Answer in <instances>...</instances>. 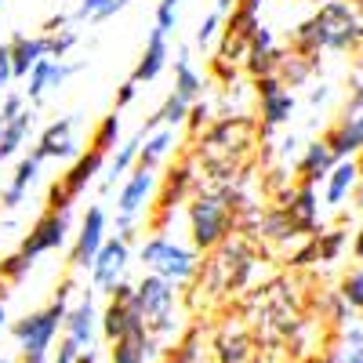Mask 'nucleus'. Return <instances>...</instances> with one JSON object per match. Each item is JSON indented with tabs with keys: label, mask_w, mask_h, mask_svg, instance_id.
I'll use <instances>...</instances> for the list:
<instances>
[{
	"label": "nucleus",
	"mask_w": 363,
	"mask_h": 363,
	"mask_svg": "<svg viewBox=\"0 0 363 363\" xmlns=\"http://www.w3.org/2000/svg\"><path fill=\"white\" fill-rule=\"evenodd\" d=\"M193 138H196V157L193 160L207 171V178L215 182V186L244 174L251 149L262 142L258 138V120L251 113H215V120Z\"/></svg>",
	"instance_id": "nucleus-1"
},
{
	"label": "nucleus",
	"mask_w": 363,
	"mask_h": 363,
	"mask_svg": "<svg viewBox=\"0 0 363 363\" xmlns=\"http://www.w3.org/2000/svg\"><path fill=\"white\" fill-rule=\"evenodd\" d=\"M287 48L298 55H309V58H320L323 51L356 55L363 48V40L356 33L349 0H323V4H316V11L287 33Z\"/></svg>",
	"instance_id": "nucleus-2"
},
{
	"label": "nucleus",
	"mask_w": 363,
	"mask_h": 363,
	"mask_svg": "<svg viewBox=\"0 0 363 363\" xmlns=\"http://www.w3.org/2000/svg\"><path fill=\"white\" fill-rule=\"evenodd\" d=\"M73 294H77V280L66 277L44 309L15 320L11 335H15V345H18V363H48L51 359L55 338H58V330H62V320H66Z\"/></svg>",
	"instance_id": "nucleus-3"
},
{
	"label": "nucleus",
	"mask_w": 363,
	"mask_h": 363,
	"mask_svg": "<svg viewBox=\"0 0 363 363\" xmlns=\"http://www.w3.org/2000/svg\"><path fill=\"white\" fill-rule=\"evenodd\" d=\"M186 222H189V244L200 255L218 247L225 236L236 233V215H233V207L218 186H211V189L196 186L193 189V196L186 200Z\"/></svg>",
	"instance_id": "nucleus-4"
},
{
	"label": "nucleus",
	"mask_w": 363,
	"mask_h": 363,
	"mask_svg": "<svg viewBox=\"0 0 363 363\" xmlns=\"http://www.w3.org/2000/svg\"><path fill=\"white\" fill-rule=\"evenodd\" d=\"M135 301H138V316L145 335H153L160 345L174 342L182 320H178V284L157 277V272H145L135 284Z\"/></svg>",
	"instance_id": "nucleus-5"
},
{
	"label": "nucleus",
	"mask_w": 363,
	"mask_h": 363,
	"mask_svg": "<svg viewBox=\"0 0 363 363\" xmlns=\"http://www.w3.org/2000/svg\"><path fill=\"white\" fill-rule=\"evenodd\" d=\"M135 255H138L145 272H157V277H164L178 287H186L200 265V251L193 244H182V240L167 236V233H149Z\"/></svg>",
	"instance_id": "nucleus-6"
},
{
	"label": "nucleus",
	"mask_w": 363,
	"mask_h": 363,
	"mask_svg": "<svg viewBox=\"0 0 363 363\" xmlns=\"http://www.w3.org/2000/svg\"><path fill=\"white\" fill-rule=\"evenodd\" d=\"M251 87H255V99H258V116H255L258 120V138L269 142L272 131L287 128L291 120H294L298 95H294L291 87H284V80L277 73H272V77H255Z\"/></svg>",
	"instance_id": "nucleus-7"
},
{
	"label": "nucleus",
	"mask_w": 363,
	"mask_h": 363,
	"mask_svg": "<svg viewBox=\"0 0 363 363\" xmlns=\"http://www.w3.org/2000/svg\"><path fill=\"white\" fill-rule=\"evenodd\" d=\"M323 142L330 145V153H335L338 160L363 153V77H356V80L349 84L342 116L323 131Z\"/></svg>",
	"instance_id": "nucleus-8"
},
{
	"label": "nucleus",
	"mask_w": 363,
	"mask_h": 363,
	"mask_svg": "<svg viewBox=\"0 0 363 363\" xmlns=\"http://www.w3.org/2000/svg\"><path fill=\"white\" fill-rule=\"evenodd\" d=\"M196 186H200L196 182V160H178V164L167 167V174L157 182V196H153V207H157L153 233H167V222L174 218V211L193 196Z\"/></svg>",
	"instance_id": "nucleus-9"
},
{
	"label": "nucleus",
	"mask_w": 363,
	"mask_h": 363,
	"mask_svg": "<svg viewBox=\"0 0 363 363\" xmlns=\"http://www.w3.org/2000/svg\"><path fill=\"white\" fill-rule=\"evenodd\" d=\"M142 327V316H138V301H135V284L120 280L113 287V294H106V306L99 313V335L106 342H120L128 335H138Z\"/></svg>",
	"instance_id": "nucleus-10"
},
{
	"label": "nucleus",
	"mask_w": 363,
	"mask_h": 363,
	"mask_svg": "<svg viewBox=\"0 0 363 363\" xmlns=\"http://www.w3.org/2000/svg\"><path fill=\"white\" fill-rule=\"evenodd\" d=\"M128 265H131V240L106 236V244L99 247V255L91 258V265H87L91 291L95 294H113V287L120 280H128Z\"/></svg>",
	"instance_id": "nucleus-11"
},
{
	"label": "nucleus",
	"mask_w": 363,
	"mask_h": 363,
	"mask_svg": "<svg viewBox=\"0 0 363 363\" xmlns=\"http://www.w3.org/2000/svg\"><path fill=\"white\" fill-rule=\"evenodd\" d=\"M69 229H73V211H44V215L29 225V233L22 236L18 251L29 255V258H40V255H51V251H62L66 240H69Z\"/></svg>",
	"instance_id": "nucleus-12"
},
{
	"label": "nucleus",
	"mask_w": 363,
	"mask_h": 363,
	"mask_svg": "<svg viewBox=\"0 0 363 363\" xmlns=\"http://www.w3.org/2000/svg\"><path fill=\"white\" fill-rule=\"evenodd\" d=\"M277 203L287 211V218L294 225L298 236H316L323 229V218H320V193L316 186H309V182H298V186H287Z\"/></svg>",
	"instance_id": "nucleus-13"
},
{
	"label": "nucleus",
	"mask_w": 363,
	"mask_h": 363,
	"mask_svg": "<svg viewBox=\"0 0 363 363\" xmlns=\"http://www.w3.org/2000/svg\"><path fill=\"white\" fill-rule=\"evenodd\" d=\"M106 236H109V218H106V211L99 203H91L87 207V215L80 222V233L73 240V247H69V269L84 272L91 265V258L99 255V247L106 244Z\"/></svg>",
	"instance_id": "nucleus-14"
},
{
	"label": "nucleus",
	"mask_w": 363,
	"mask_h": 363,
	"mask_svg": "<svg viewBox=\"0 0 363 363\" xmlns=\"http://www.w3.org/2000/svg\"><path fill=\"white\" fill-rule=\"evenodd\" d=\"M84 69V62H66V58H51V55H44L40 62L26 73V102H40L48 91H55V87H62L73 73H80Z\"/></svg>",
	"instance_id": "nucleus-15"
},
{
	"label": "nucleus",
	"mask_w": 363,
	"mask_h": 363,
	"mask_svg": "<svg viewBox=\"0 0 363 363\" xmlns=\"http://www.w3.org/2000/svg\"><path fill=\"white\" fill-rule=\"evenodd\" d=\"M62 335L73 338L80 349H95V335H99V306H95V291H84L73 306L66 309L62 320Z\"/></svg>",
	"instance_id": "nucleus-16"
},
{
	"label": "nucleus",
	"mask_w": 363,
	"mask_h": 363,
	"mask_svg": "<svg viewBox=\"0 0 363 363\" xmlns=\"http://www.w3.org/2000/svg\"><path fill=\"white\" fill-rule=\"evenodd\" d=\"M73 128H77V116H58L55 124H48L33 145V153L40 160H73L80 153V142L73 138Z\"/></svg>",
	"instance_id": "nucleus-17"
},
{
	"label": "nucleus",
	"mask_w": 363,
	"mask_h": 363,
	"mask_svg": "<svg viewBox=\"0 0 363 363\" xmlns=\"http://www.w3.org/2000/svg\"><path fill=\"white\" fill-rule=\"evenodd\" d=\"M323 186V203L327 207H345L352 196H356V189H359V160L356 157H342V160H335V167L327 171V178L320 182Z\"/></svg>",
	"instance_id": "nucleus-18"
},
{
	"label": "nucleus",
	"mask_w": 363,
	"mask_h": 363,
	"mask_svg": "<svg viewBox=\"0 0 363 363\" xmlns=\"http://www.w3.org/2000/svg\"><path fill=\"white\" fill-rule=\"evenodd\" d=\"M102 167H106V153H99V149H80V153L73 157V164L66 167V174L58 178V182H62V189H66L73 200H80V196L87 193V186H95V182H99Z\"/></svg>",
	"instance_id": "nucleus-19"
},
{
	"label": "nucleus",
	"mask_w": 363,
	"mask_h": 363,
	"mask_svg": "<svg viewBox=\"0 0 363 363\" xmlns=\"http://www.w3.org/2000/svg\"><path fill=\"white\" fill-rule=\"evenodd\" d=\"M167 62H171V44H167V33L153 26V33H149V40H145L142 55H138V62H135L131 80H135V84H149V80H157V77L167 69Z\"/></svg>",
	"instance_id": "nucleus-20"
},
{
	"label": "nucleus",
	"mask_w": 363,
	"mask_h": 363,
	"mask_svg": "<svg viewBox=\"0 0 363 363\" xmlns=\"http://www.w3.org/2000/svg\"><path fill=\"white\" fill-rule=\"evenodd\" d=\"M335 153H330V145L323 142V138H313V142H306L301 145V153H298V160H294V174H298V182H309V186H320V182L327 178V171L335 167Z\"/></svg>",
	"instance_id": "nucleus-21"
},
{
	"label": "nucleus",
	"mask_w": 363,
	"mask_h": 363,
	"mask_svg": "<svg viewBox=\"0 0 363 363\" xmlns=\"http://www.w3.org/2000/svg\"><path fill=\"white\" fill-rule=\"evenodd\" d=\"M40 167H44V160L33 153V149H29L26 157H18L11 182H8L4 189H0V207H4V211H15V207L26 200V193L33 189V182L40 178Z\"/></svg>",
	"instance_id": "nucleus-22"
},
{
	"label": "nucleus",
	"mask_w": 363,
	"mask_h": 363,
	"mask_svg": "<svg viewBox=\"0 0 363 363\" xmlns=\"http://www.w3.org/2000/svg\"><path fill=\"white\" fill-rule=\"evenodd\" d=\"M174 149H178V135H174V128H153V131L142 138V145H138V160H135V167L160 171V167L171 160Z\"/></svg>",
	"instance_id": "nucleus-23"
},
{
	"label": "nucleus",
	"mask_w": 363,
	"mask_h": 363,
	"mask_svg": "<svg viewBox=\"0 0 363 363\" xmlns=\"http://www.w3.org/2000/svg\"><path fill=\"white\" fill-rule=\"evenodd\" d=\"M211 349H215L218 363H247L251 359V335H247V327H240L233 320L222 323L215 342H211Z\"/></svg>",
	"instance_id": "nucleus-24"
},
{
	"label": "nucleus",
	"mask_w": 363,
	"mask_h": 363,
	"mask_svg": "<svg viewBox=\"0 0 363 363\" xmlns=\"http://www.w3.org/2000/svg\"><path fill=\"white\" fill-rule=\"evenodd\" d=\"M142 131H135L131 138H120V145L113 149V160L106 157V167H102V182H99V189L102 193H113L116 189V182L124 178L131 167H135V160H138V145H142Z\"/></svg>",
	"instance_id": "nucleus-25"
},
{
	"label": "nucleus",
	"mask_w": 363,
	"mask_h": 363,
	"mask_svg": "<svg viewBox=\"0 0 363 363\" xmlns=\"http://www.w3.org/2000/svg\"><path fill=\"white\" fill-rule=\"evenodd\" d=\"M174 95L178 99H186V102H196V99H203V91H207V80H203V73L193 66V51L189 48H178L174 51Z\"/></svg>",
	"instance_id": "nucleus-26"
},
{
	"label": "nucleus",
	"mask_w": 363,
	"mask_h": 363,
	"mask_svg": "<svg viewBox=\"0 0 363 363\" xmlns=\"http://www.w3.org/2000/svg\"><path fill=\"white\" fill-rule=\"evenodd\" d=\"M160 352H164V345L153 335H145V330L128 335L120 342H109V363H149V359H157Z\"/></svg>",
	"instance_id": "nucleus-27"
},
{
	"label": "nucleus",
	"mask_w": 363,
	"mask_h": 363,
	"mask_svg": "<svg viewBox=\"0 0 363 363\" xmlns=\"http://www.w3.org/2000/svg\"><path fill=\"white\" fill-rule=\"evenodd\" d=\"M8 44H11V80H26V73L48 55V40H44V33H40V37L15 33Z\"/></svg>",
	"instance_id": "nucleus-28"
},
{
	"label": "nucleus",
	"mask_w": 363,
	"mask_h": 363,
	"mask_svg": "<svg viewBox=\"0 0 363 363\" xmlns=\"http://www.w3.org/2000/svg\"><path fill=\"white\" fill-rule=\"evenodd\" d=\"M316 69H320V58H309V55H298V51H284V58H280V69H277V77L284 80V87H306L313 77H316Z\"/></svg>",
	"instance_id": "nucleus-29"
},
{
	"label": "nucleus",
	"mask_w": 363,
	"mask_h": 363,
	"mask_svg": "<svg viewBox=\"0 0 363 363\" xmlns=\"http://www.w3.org/2000/svg\"><path fill=\"white\" fill-rule=\"evenodd\" d=\"M33 124H37L33 109H22L15 120L0 124V160H8V157H15V153H18V149L26 145V138L33 135Z\"/></svg>",
	"instance_id": "nucleus-30"
},
{
	"label": "nucleus",
	"mask_w": 363,
	"mask_h": 363,
	"mask_svg": "<svg viewBox=\"0 0 363 363\" xmlns=\"http://www.w3.org/2000/svg\"><path fill=\"white\" fill-rule=\"evenodd\" d=\"M313 244H316V262H323V265H335V262L345 255V247H349V233H345V225L320 229V233L313 236Z\"/></svg>",
	"instance_id": "nucleus-31"
},
{
	"label": "nucleus",
	"mask_w": 363,
	"mask_h": 363,
	"mask_svg": "<svg viewBox=\"0 0 363 363\" xmlns=\"http://www.w3.org/2000/svg\"><path fill=\"white\" fill-rule=\"evenodd\" d=\"M131 0H77L73 8V22H109L113 15H120Z\"/></svg>",
	"instance_id": "nucleus-32"
},
{
	"label": "nucleus",
	"mask_w": 363,
	"mask_h": 363,
	"mask_svg": "<svg viewBox=\"0 0 363 363\" xmlns=\"http://www.w3.org/2000/svg\"><path fill=\"white\" fill-rule=\"evenodd\" d=\"M280 58H284V48H277V44H272V48H262V51L251 48L240 66H244L247 77L255 80V77H272V73H277V69H280Z\"/></svg>",
	"instance_id": "nucleus-33"
},
{
	"label": "nucleus",
	"mask_w": 363,
	"mask_h": 363,
	"mask_svg": "<svg viewBox=\"0 0 363 363\" xmlns=\"http://www.w3.org/2000/svg\"><path fill=\"white\" fill-rule=\"evenodd\" d=\"M120 109H113V113H106L99 124H95V131H91V149H99V153H113V149L120 145Z\"/></svg>",
	"instance_id": "nucleus-34"
},
{
	"label": "nucleus",
	"mask_w": 363,
	"mask_h": 363,
	"mask_svg": "<svg viewBox=\"0 0 363 363\" xmlns=\"http://www.w3.org/2000/svg\"><path fill=\"white\" fill-rule=\"evenodd\" d=\"M342 301L352 309V313H363V262L356 269H349L345 277H342V287H338Z\"/></svg>",
	"instance_id": "nucleus-35"
},
{
	"label": "nucleus",
	"mask_w": 363,
	"mask_h": 363,
	"mask_svg": "<svg viewBox=\"0 0 363 363\" xmlns=\"http://www.w3.org/2000/svg\"><path fill=\"white\" fill-rule=\"evenodd\" d=\"M196 359H200V335L196 330H189L178 345L160 352V363H196Z\"/></svg>",
	"instance_id": "nucleus-36"
},
{
	"label": "nucleus",
	"mask_w": 363,
	"mask_h": 363,
	"mask_svg": "<svg viewBox=\"0 0 363 363\" xmlns=\"http://www.w3.org/2000/svg\"><path fill=\"white\" fill-rule=\"evenodd\" d=\"M44 40H48V55H51V58H66V55L77 48V40H80L77 22H69V26H62V29H55V33H44Z\"/></svg>",
	"instance_id": "nucleus-37"
},
{
	"label": "nucleus",
	"mask_w": 363,
	"mask_h": 363,
	"mask_svg": "<svg viewBox=\"0 0 363 363\" xmlns=\"http://www.w3.org/2000/svg\"><path fill=\"white\" fill-rule=\"evenodd\" d=\"M29 269H33V258L22 255V251H11L0 258V280H8V284H22L29 277Z\"/></svg>",
	"instance_id": "nucleus-38"
},
{
	"label": "nucleus",
	"mask_w": 363,
	"mask_h": 363,
	"mask_svg": "<svg viewBox=\"0 0 363 363\" xmlns=\"http://www.w3.org/2000/svg\"><path fill=\"white\" fill-rule=\"evenodd\" d=\"M222 11H207L203 18H200V26H196V37H193V44L200 48V51H207L211 44L218 40V33H222Z\"/></svg>",
	"instance_id": "nucleus-39"
},
{
	"label": "nucleus",
	"mask_w": 363,
	"mask_h": 363,
	"mask_svg": "<svg viewBox=\"0 0 363 363\" xmlns=\"http://www.w3.org/2000/svg\"><path fill=\"white\" fill-rule=\"evenodd\" d=\"M186 4V0H157V11H153V26L164 29V33L171 37L178 29V8Z\"/></svg>",
	"instance_id": "nucleus-40"
},
{
	"label": "nucleus",
	"mask_w": 363,
	"mask_h": 363,
	"mask_svg": "<svg viewBox=\"0 0 363 363\" xmlns=\"http://www.w3.org/2000/svg\"><path fill=\"white\" fill-rule=\"evenodd\" d=\"M211 120H215V106L196 99V102H189V113H186V124H182V128H189V135H200Z\"/></svg>",
	"instance_id": "nucleus-41"
},
{
	"label": "nucleus",
	"mask_w": 363,
	"mask_h": 363,
	"mask_svg": "<svg viewBox=\"0 0 363 363\" xmlns=\"http://www.w3.org/2000/svg\"><path fill=\"white\" fill-rule=\"evenodd\" d=\"M338 363H363V327H349L345 335V349Z\"/></svg>",
	"instance_id": "nucleus-42"
},
{
	"label": "nucleus",
	"mask_w": 363,
	"mask_h": 363,
	"mask_svg": "<svg viewBox=\"0 0 363 363\" xmlns=\"http://www.w3.org/2000/svg\"><path fill=\"white\" fill-rule=\"evenodd\" d=\"M22 109H26V95H22V91H8L4 102H0V124H8V120H15Z\"/></svg>",
	"instance_id": "nucleus-43"
},
{
	"label": "nucleus",
	"mask_w": 363,
	"mask_h": 363,
	"mask_svg": "<svg viewBox=\"0 0 363 363\" xmlns=\"http://www.w3.org/2000/svg\"><path fill=\"white\" fill-rule=\"evenodd\" d=\"M73 196L62 189V182H51L48 186V211H73Z\"/></svg>",
	"instance_id": "nucleus-44"
},
{
	"label": "nucleus",
	"mask_w": 363,
	"mask_h": 363,
	"mask_svg": "<svg viewBox=\"0 0 363 363\" xmlns=\"http://www.w3.org/2000/svg\"><path fill=\"white\" fill-rule=\"evenodd\" d=\"M298 153H301V138L291 131V135H284L280 142H277V157L284 160V164H294L298 160Z\"/></svg>",
	"instance_id": "nucleus-45"
},
{
	"label": "nucleus",
	"mask_w": 363,
	"mask_h": 363,
	"mask_svg": "<svg viewBox=\"0 0 363 363\" xmlns=\"http://www.w3.org/2000/svg\"><path fill=\"white\" fill-rule=\"evenodd\" d=\"M84 352H87V349H80L73 338L62 335V342H58V349H55V363H80Z\"/></svg>",
	"instance_id": "nucleus-46"
},
{
	"label": "nucleus",
	"mask_w": 363,
	"mask_h": 363,
	"mask_svg": "<svg viewBox=\"0 0 363 363\" xmlns=\"http://www.w3.org/2000/svg\"><path fill=\"white\" fill-rule=\"evenodd\" d=\"M277 44V37H272V29L265 26V22H258L255 26V33H251V44H247V51L255 48V51H262V48H272Z\"/></svg>",
	"instance_id": "nucleus-47"
},
{
	"label": "nucleus",
	"mask_w": 363,
	"mask_h": 363,
	"mask_svg": "<svg viewBox=\"0 0 363 363\" xmlns=\"http://www.w3.org/2000/svg\"><path fill=\"white\" fill-rule=\"evenodd\" d=\"M138 87H142V84H135V80H124V84H120V91H116V109L131 106V102L138 99Z\"/></svg>",
	"instance_id": "nucleus-48"
},
{
	"label": "nucleus",
	"mask_w": 363,
	"mask_h": 363,
	"mask_svg": "<svg viewBox=\"0 0 363 363\" xmlns=\"http://www.w3.org/2000/svg\"><path fill=\"white\" fill-rule=\"evenodd\" d=\"M0 80H11V44H0Z\"/></svg>",
	"instance_id": "nucleus-49"
},
{
	"label": "nucleus",
	"mask_w": 363,
	"mask_h": 363,
	"mask_svg": "<svg viewBox=\"0 0 363 363\" xmlns=\"http://www.w3.org/2000/svg\"><path fill=\"white\" fill-rule=\"evenodd\" d=\"M330 99V84H313L309 87V106H323Z\"/></svg>",
	"instance_id": "nucleus-50"
},
{
	"label": "nucleus",
	"mask_w": 363,
	"mask_h": 363,
	"mask_svg": "<svg viewBox=\"0 0 363 363\" xmlns=\"http://www.w3.org/2000/svg\"><path fill=\"white\" fill-rule=\"evenodd\" d=\"M69 22H73V15L58 11V15H51V18L44 22V33H55V29H62V26H69Z\"/></svg>",
	"instance_id": "nucleus-51"
},
{
	"label": "nucleus",
	"mask_w": 363,
	"mask_h": 363,
	"mask_svg": "<svg viewBox=\"0 0 363 363\" xmlns=\"http://www.w3.org/2000/svg\"><path fill=\"white\" fill-rule=\"evenodd\" d=\"M233 8H244V11H251V15H262L265 0H233Z\"/></svg>",
	"instance_id": "nucleus-52"
},
{
	"label": "nucleus",
	"mask_w": 363,
	"mask_h": 363,
	"mask_svg": "<svg viewBox=\"0 0 363 363\" xmlns=\"http://www.w3.org/2000/svg\"><path fill=\"white\" fill-rule=\"evenodd\" d=\"M349 8H352V18H356V33L363 40V0H349Z\"/></svg>",
	"instance_id": "nucleus-53"
},
{
	"label": "nucleus",
	"mask_w": 363,
	"mask_h": 363,
	"mask_svg": "<svg viewBox=\"0 0 363 363\" xmlns=\"http://www.w3.org/2000/svg\"><path fill=\"white\" fill-rule=\"evenodd\" d=\"M352 258L363 262V222H359V229H356V236H352Z\"/></svg>",
	"instance_id": "nucleus-54"
},
{
	"label": "nucleus",
	"mask_w": 363,
	"mask_h": 363,
	"mask_svg": "<svg viewBox=\"0 0 363 363\" xmlns=\"http://www.w3.org/2000/svg\"><path fill=\"white\" fill-rule=\"evenodd\" d=\"M8 330V309H4V298H0V335Z\"/></svg>",
	"instance_id": "nucleus-55"
},
{
	"label": "nucleus",
	"mask_w": 363,
	"mask_h": 363,
	"mask_svg": "<svg viewBox=\"0 0 363 363\" xmlns=\"http://www.w3.org/2000/svg\"><path fill=\"white\" fill-rule=\"evenodd\" d=\"M80 363H102V359H99V352H95V349H87V352L80 356Z\"/></svg>",
	"instance_id": "nucleus-56"
},
{
	"label": "nucleus",
	"mask_w": 363,
	"mask_h": 363,
	"mask_svg": "<svg viewBox=\"0 0 363 363\" xmlns=\"http://www.w3.org/2000/svg\"><path fill=\"white\" fill-rule=\"evenodd\" d=\"M356 55H359V73H363V48H359V51H356Z\"/></svg>",
	"instance_id": "nucleus-57"
},
{
	"label": "nucleus",
	"mask_w": 363,
	"mask_h": 363,
	"mask_svg": "<svg viewBox=\"0 0 363 363\" xmlns=\"http://www.w3.org/2000/svg\"><path fill=\"white\" fill-rule=\"evenodd\" d=\"M0 363H11V359H8V356H0Z\"/></svg>",
	"instance_id": "nucleus-58"
},
{
	"label": "nucleus",
	"mask_w": 363,
	"mask_h": 363,
	"mask_svg": "<svg viewBox=\"0 0 363 363\" xmlns=\"http://www.w3.org/2000/svg\"><path fill=\"white\" fill-rule=\"evenodd\" d=\"M4 87H8V84H4V80H0V91H4Z\"/></svg>",
	"instance_id": "nucleus-59"
},
{
	"label": "nucleus",
	"mask_w": 363,
	"mask_h": 363,
	"mask_svg": "<svg viewBox=\"0 0 363 363\" xmlns=\"http://www.w3.org/2000/svg\"><path fill=\"white\" fill-rule=\"evenodd\" d=\"M0 8H4V0H0Z\"/></svg>",
	"instance_id": "nucleus-60"
},
{
	"label": "nucleus",
	"mask_w": 363,
	"mask_h": 363,
	"mask_svg": "<svg viewBox=\"0 0 363 363\" xmlns=\"http://www.w3.org/2000/svg\"><path fill=\"white\" fill-rule=\"evenodd\" d=\"M0 164H4V160H0Z\"/></svg>",
	"instance_id": "nucleus-61"
}]
</instances>
